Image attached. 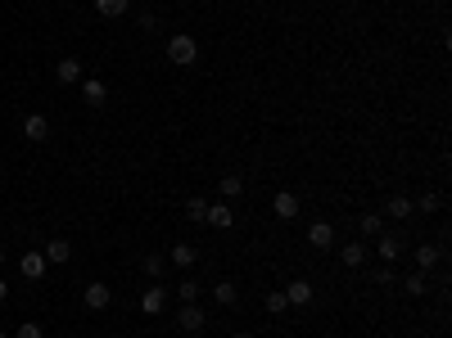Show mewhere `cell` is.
<instances>
[{"mask_svg":"<svg viewBox=\"0 0 452 338\" xmlns=\"http://www.w3.org/2000/svg\"><path fill=\"white\" fill-rule=\"evenodd\" d=\"M195 248H190V244H172V266H181V270H190V266H195Z\"/></svg>","mask_w":452,"mask_h":338,"instance_id":"obj_20","label":"cell"},{"mask_svg":"<svg viewBox=\"0 0 452 338\" xmlns=\"http://www.w3.org/2000/svg\"><path fill=\"white\" fill-rule=\"evenodd\" d=\"M45 266H50V262H45V253H32V248H27V253L18 257V270H23L27 279H41V275H45Z\"/></svg>","mask_w":452,"mask_h":338,"instance_id":"obj_10","label":"cell"},{"mask_svg":"<svg viewBox=\"0 0 452 338\" xmlns=\"http://www.w3.org/2000/svg\"><path fill=\"white\" fill-rule=\"evenodd\" d=\"M145 275H150V279H159V275H163V257H159V253H150V257H145Z\"/></svg>","mask_w":452,"mask_h":338,"instance_id":"obj_29","label":"cell"},{"mask_svg":"<svg viewBox=\"0 0 452 338\" xmlns=\"http://www.w3.org/2000/svg\"><path fill=\"white\" fill-rule=\"evenodd\" d=\"M109 338H118V334H109Z\"/></svg>","mask_w":452,"mask_h":338,"instance_id":"obj_35","label":"cell"},{"mask_svg":"<svg viewBox=\"0 0 452 338\" xmlns=\"http://www.w3.org/2000/svg\"><path fill=\"white\" fill-rule=\"evenodd\" d=\"M131 9V0H95V14L100 18H122Z\"/></svg>","mask_w":452,"mask_h":338,"instance_id":"obj_17","label":"cell"},{"mask_svg":"<svg viewBox=\"0 0 452 338\" xmlns=\"http://www.w3.org/2000/svg\"><path fill=\"white\" fill-rule=\"evenodd\" d=\"M0 266H5V248H0Z\"/></svg>","mask_w":452,"mask_h":338,"instance_id":"obj_33","label":"cell"},{"mask_svg":"<svg viewBox=\"0 0 452 338\" xmlns=\"http://www.w3.org/2000/svg\"><path fill=\"white\" fill-rule=\"evenodd\" d=\"M186 217H190V221H199V226H204V217H208V199H199V194H195V199L186 203Z\"/></svg>","mask_w":452,"mask_h":338,"instance_id":"obj_23","label":"cell"},{"mask_svg":"<svg viewBox=\"0 0 452 338\" xmlns=\"http://www.w3.org/2000/svg\"><path fill=\"white\" fill-rule=\"evenodd\" d=\"M307 244H312L316 253L335 248V226H330V221H312V226H307Z\"/></svg>","mask_w":452,"mask_h":338,"instance_id":"obj_5","label":"cell"},{"mask_svg":"<svg viewBox=\"0 0 452 338\" xmlns=\"http://www.w3.org/2000/svg\"><path fill=\"white\" fill-rule=\"evenodd\" d=\"M222 194L226 199H240V194H245V176H240V171H226V176H222Z\"/></svg>","mask_w":452,"mask_h":338,"instance_id":"obj_21","label":"cell"},{"mask_svg":"<svg viewBox=\"0 0 452 338\" xmlns=\"http://www.w3.org/2000/svg\"><path fill=\"white\" fill-rule=\"evenodd\" d=\"M163 307H168V289H163V284H154L150 293L140 298V312H145V316H159Z\"/></svg>","mask_w":452,"mask_h":338,"instance_id":"obj_13","label":"cell"},{"mask_svg":"<svg viewBox=\"0 0 452 338\" xmlns=\"http://www.w3.org/2000/svg\"><path fill=\"white\" fill-rule=\"evenodd\" d=\"M73 257V244H64V239H50V244H45V262H68Z\"/></svg>","mask_w":452,"mask_h":338,"instance_id":"obj_19","label":"cell"},{"mask_svg":"<svg viewBox=\"0 0 452 338\" xmlns=\"http://www.w3.org/2000/svg\"><path fill=\"white\" fill-rule=\"evenodd\" d=\"M204 226H213V230H231V226H235V212H231L226 203H208V217H204Z\"/></svg>","mask_w":452,"mask_h":338,"instance_id":"obj_8","label":"cell"},{"mask_svg":"<svg viewBox=\"0 0 452 338\" xmlns=\"http://www.w3.org/2000/svg\"><path fill=\"white\" fill-rule=\"evenodd\" d=\"M376 253L384 257V266H393L402 257V235H393V230L384 235V230H380V235H376Z\"/></svg>","mask_w":452,"mask_h":338,"instance_id":"obj_4","label":"cell"},{"mask_svg":"<svg viewBox=\"0 0 452 338\" xmlns=\"http://www.w3.org/2000/svg\"><path fill=\"white\" fill-rule=\"evenodd\" d=\"M439 257H444V248H439V244H421V248H416V266H421V270L439 266Z\"/></svg>","mask_w":452,"mask_h":338,"instance_id":"obj_18","label":"cell"},{"mask_svg":"<svg viewBox=\"0 0 452 338\" xmlns=\"http://www.w3.org/2000/svg\"><path fill=\"white\" fill-rule=\"evenodd\" d=\"M384 212H389L393 221H407V217H411V212H416V208H411V199H407V194H393L389 203H384Z\"/></svg>","mask_w":452,"mask_h":338,"instance_id":"obj_16","label":"cell"},{"mask_svg":"<svg viewBox=\"0 0 452 338\" xmlns=\"http://www.w3.org/2000/svg\"><path fill=\"white\" fill-rule=\"evenodd\" d=\"M14 338H45L41 334V325H36V321H23V325H18V334Z\"/></svg>","mask_w":452,"mask_h":338,"instance_id":"obj_28","label":"cell"},{"mask_svg":"<svg viewBox=\"0 0 452 338\" xmlns=\"http://www.w3.org/2000/svg\"><path fill=\"white\" fill-rule=\"evenodd\" d=\"M402 289H407L411 298H425V270H421V275H407V279H402Z\"/></svg>","mask_w":452,"mask_h":338,"instance_id":"obj_25","label":"cell"},{"mask_svg":"<svg viewBox=\"0 0 452 338\" xmlns=\"http://www.w3.org/2000/svg\"><path fill=\"white\" fill-rule=\"evenodd\" d=\"M177 325H181L186 334H199V330L208 325V312H204L199 302H181V307H177Z\"/></svg>","mask_w":452,"mask_h":338,"instance_id":"obj_2","label":"cell"},{"mask_svg":"<svg viewBox=\"0 0 452 338\" xmlns=\"http://www.w3.org/2000/svg\"><path fill=\"white\" fill-rule=\"evenodd\" d=\"M177 293H181V302H199V284H195V279H181Z\"/></svg>","mask_w":452,"mask_h":338,"instance_id":"obj_27","label":"cell"},{"mask_svg":"<svg viewBox=\"0 0 452 338\" xmlns=\"http://www.w3.org/2000/svg\"><path fill=\"white\" fill-rule=\"evenodd\" d=\"M411 208H421V212H439V208H444V199H439L435 190H430V194H421L416 203H411Z\"/></svg>","mask_w":452,"mask_h":338,"instance_id":"obj_26","label":"cell"},{"mask_svg":"<svg viewBox=\"0 0 452 338\" xmlns=\"http://www.w3.org/2000/svg\"><path fill=\"white\" fill-rule=\"evenodd\" d=\"M0 338H14V334H0Z\"/></svg>","mask_w":452,"mask_h":338,"instance_id":"obj_34","label":"cell"},{"mask_svg":"<svg viewBox=\"0 0 452 338\" xmlns=\"http://www.w3.org/2000/svg\"><path fill=\"white\" fill-rule=\"evenodd\" d=\"M367 257H371V248H367V244H358V239H349V244L340 248V262H344V266H353V270L367 266Z\"/></svg>","mask_w":452,"mask_h":338,"instance_id":"obj_6","label":"cell"},{"mask_svg":"<svg viewBox=\"0 0 452 338\" xmlns=\"http://www.w3.org/2000/svg\"><path fill=\"white\" fill-rule=\"evenodd\" d=\"M23 135H27V140H32V144L50 140V122H45L41 113H27V118H23Z\"/></svg>","mask_w":452,"mask_h":338,"instance_id":"obj_7","label":"cell"},{"mask_svg":"<svg viewBox=\"0 0 452 338\" xmlns=\"http://www.w3.org/2000/svg\"><path fill=\"white\" fill-rule=\"evenodd\" d=\"M168 59L177 63V68H190V63L199 59V41H195V36H186V32L168 36Z\"/></svg>","mask_w":452,"mask_h":338,"instance_id":"obj_1","label":"cell"},{"mask_svg":"<svg viewBox=\"0 0 452 338\" xmlns=\"http://www.w3.org/2000/svg\"><path fill=\"white\" fill-rule=\"evenodd\" d=\"M371 279H376V284H393V279H398V275H393V270L384 266V270H376V275H371Z\"/></svg>","mask_w":452,"mask_h":338,"instance_id":"obj_30","label":"cell"},{"mask_svg":"<svg viewBox=\"0 0 452 338\" xmlns=\"http://www.w3.org/2000/svg\"><path fill=\"white\" fill-rule=\"evenodd\" d=\"M82 100L91 104V109H100V104L109 100V86H104V82H95V77H82Z\"/></svg>","mask_w":452,"mask_h":338,"instance_id":"obj_11","label":"cell"},{"mask_svg":"<svg viewBox=\"0 0 452 338\" xmlns=\"http://www.w3.org/2000/svg\"><path fill=\"white\" fill-rule=\"evenodd\" d=\"M231 338H254V334H231Z\"/></svg>","mask_w":452,"mask_h":338,"instance_id":"obj_32","label":"cell"},{"mask_svg":"<svg viewBox=\"0 0 452 338\" xmlns=\"http://www.w3.org/2000/svg\"><path fill=\"white\" fill-rule=\"evenodd\" d=\"M5 298H9V284H5V279H0V302H5Z\"/></svg>","mask_w":452,"mask_h":338,"instance_id":"obj_31","label":"cell"},{"mask_svg":"<svg viewBox=\"0 0 452 338\" xmlns=\"http://www.w3.org/2000/svg\"><path fill=\"white\" fill-rule=\"evenodd\" d=\"M272 212H276V217H281V221H294V217H299V194H290V190H281V194L272 199Z\"/></svg>","mask_w":452,"mask_h":338,"instance_id":"obj_9","label":"cell"},{"mask_svg":"<svg viewBox=\"0 0 452 338\" xmlns=\"http://www.w3.org/2000/svg\"><path fill=\"white\" fill-rule=\"evenodd\" d=\"M285 298H290V307H307L312 302V284H307V279H294V284L285 289Z\"/></svg>","mask_w":452,"mask_h":338,"instance_id":"obj_15","label":"cell"},{"mask_svg":"<svg viewBox=\"0 0 452 338\" xmlns=\"http://www.w3.org/2000/svg\"><path fill=\"white\" fill-rule=\"evenodd\" d=\"M267 312H272V316L290 312V298H285V289H272V293H267Z\"/></svg>","mask_w":452,"mask_h":338,"instance_id":"obj_22","label":"cell"},{"mask_svg":"<svg viewBox=\"0 0 452 338\" xmlns=\"http://www.w3.org/2000/svg\"><path fill=\"white\" fill-rule=\"evenodd\" d=\"M380 230H384V217H380V212H367V217H362V235H367V239H376Z\"/></svg>","mask_w":452,"mask_h":338,"instance_id":"obj_24","label":"cell"},{"mask_svg":"<svg viewBox=\"0 0 452 338\" xmlns=\"http://www.w3.org/2000/svg\"><path fill=\"white\" fill-rule=\"evenodd\" d=\"M213 302L217 307H235L240 302V284H235V279H217V284H213Z\"/></svg>","mask_w":452,"mask_h":338,"instance_id":"obj_12","label":"cell"},{"mask_svg":"<svg viewBox=\"0 0 452 338\" xmlns=\"http://www.w3.org/2000/svg\"><path fill=\"white\" fill-rule=\"evenodd\" d=\"M54 77H59L64 86H77L82 82V59H59L54 63Z\"/></svg>","mask_w":452,"mask_h":338,"instance_id":"obj_14","label":"cell"},{"mask_svg":"<svg viewBox=\"0 0 452 338\" xmlns=\"http://www.w3.org/2000/svg\"><path fill=\"white\" fill-rule=\"evenodd\" d=\"M82 302H86V312H104V307L113 302V289L104 284V279H91V284H86V293H82Z\"/></svg>","mask_w":452,"mask_h":338,"instance_id":"obj_3","label":"cell"}]
</instances>
